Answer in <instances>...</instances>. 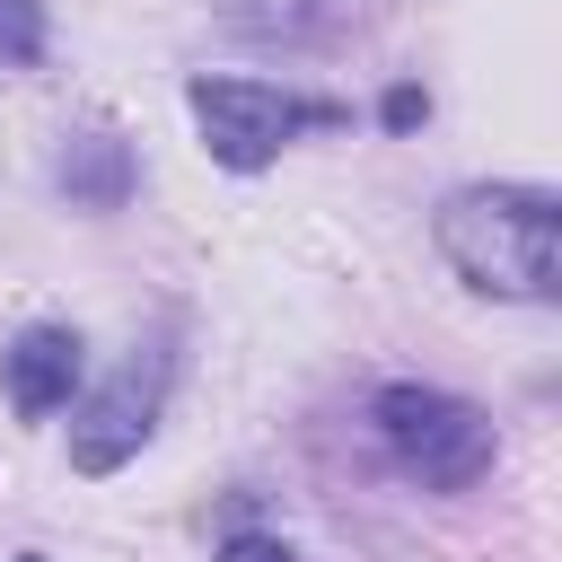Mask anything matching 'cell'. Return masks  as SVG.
<instances>
[{"instance_id":"6da1fadb","label":"cell","mask_w":562,"mask_h":562,"mask_svg":"<svg viewBox=\"0 0 562 562\" xmlns=\"http://www.w3.org/2000/svg\"><path fill=\"white\" fill-rule=\"evenodd\" d=\"M439 255L492 299L562 290V202L544 184H465L439 202Z\"/></svg>"},{"instance_id":"7a4b0ae2","label":"cell","mask_w":562,"mask_h":562,"mask_svg":"<svg viewBox=\"0 0 562 562\" xmlns=\"http://www.w3.org/2000/svg\"><path fill=\"white\" fill-rule=\"evenodd\" d=\"M378 439L430 492H465V483L492 474V413L448 395V386H386L378 395Z\"/></svg>"},{"instance_id":"3957f363","label":"cell","mask_w":562,"mask_h":562,"mask_svg":"<svg viewBox=\"0 0 562 562\" xmlns=\"http://www.w3.org/2000/svg\"><path fill=\"white\" fill-rule=\"evenodd\" d=\"M184 105H193V123H202L211 158H220V167H237V176L272 167L290 132L342 123V105H325V97H290V88H263V79H193V88H184Z\"/></svg>"},{"instance_id":"277c9868","label":"cell","mask_w":562,"mask_h":562,"mask_svg":"<svg viewBox=\"0 0 562 562\" xmlns=\"http://www.w3.org/2000/svg\"><path fill=\"white\" fill-rule=\"evenodd\" d=\"M158 378H167V360H132L114 386H97L88 404H79V422H70V465L79 474H114L140 439H149V422H158Z\"/></svg>"},{"instance_id":"5b68a950","label":"cell","mask_w":562,"mask_h":562,"mask_svg":"<svg viewBox=\"0 0 562 562\" xmlns=\"http://www.w3.org/2000/svg\"><path fill=\"white\" fill-rule=\"evenodd\" d=\"M0 369H9V404H18L26 422H44V413H61V404H70V386H79L88 351H79V334H70V325H26V334L0 351Z\"/></svg>"},{"instance_id":"8992f818","label":"cell","mask_w":562,"mask_h":562,"mask_svg":"<svg viewBox=\"0 0 562 562\" xmlns=\"http://www.w3.org/2000/svg\"><path fill=\"white\" fill-rule=\"evenodd\" d=\"M220 18L255 44H342L369 0H220Z\"/></svg>"},{"instance_id":"52a82bcc","label":"cell","mask_w":562,"mask_h":562,"mask_svg":"<svg viewBox=\"0 0 562 562\" xmlns=\"http://www.w3.org/2000/svg\"><path fill=\"white\" fill-rule=\"evenodd\" d=\"M61 184H70V202H88V211H123V193H132V149H123L114 132H88V140L61 158Z\"/></svg>"},{"instance_id":"ba28073f","label":"cell","mask_w":562,"mask_h":562,"mask_svg":"<svg viewBox=\"0 0 562 562\" xmlns=\"http://www.w3.org/2000/svg\"><path fill=\"white\" fill-rule=\"evenodd\" d=\"M44 53V9L35 0H0V70H26Z\"/></svg>"},{"instance_id":"9c48e42d","label":"cell","mask_w":562,"mask_h":562,"mask_svg":"<svg viewBox=\"0 0 562 562\" xmlns=\"http://www.w3.org/2000/svg\"><path fill=\"white\" fill-rule=\"evenodd\" d=\"M422 114H430V97H422V88H386V105H378V123H386V132H413Z\"/></svg>"},{"instance_id":"30bf717a","label":"cell","mask_w":562,"mask_h":562,"mask_svg":"<svg viewBox=\"0 0 562 562\" xmlns=\"http://www.w3.org/2000/svg\"><path fill=\"white\" fill-rule=\"evenodd\" d=\"M220 562H299V553H290L281 536H228V544H220Z\"/></svg>"},{"instance_id":"8fae6325","label":"cell","mask_w":562,"mask_h":562,"mask_svg":"<svg viewBox=\"0 0 562 562\" xmlns=\"http://www.w3.org/2000/svg\"><path fill=\"white\" fill-rule=\"evenodd\" d=\"M18 562H44V553H18Z\"/></svg>"}]
</instances>
